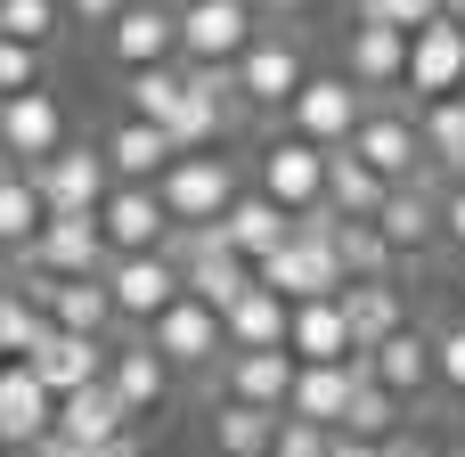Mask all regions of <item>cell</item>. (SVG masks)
<instances>
[{"label": "cell", "instance_id": "db71d44e", "mask_svg": "<svg viewBox=\"0 0 465 457\" xmlns=\"http://www.w3.org/2000/svg\"><path fill=\"white\" fill-rule=\"evenodd\" d=\"M0 457H8V450H0Z\"/></svg>", "mask_w": 465, "mask_h": 457}, {"label": "cell", "instance_id": "7402d4cb", "mask_svg": "<svg viewBox=\"0 0 465 457\" xmlns=\"http://www.w3.org/2000/svg\"><path fill=\"white\" fill-rule=\"evenodd\" d=\"M106 384H114V401L131 409V417H155L163 401H172V368H163V352L147 343V335H123L114 352H106Z\"/></svg>", "mask_w": 465, "mask_h": 457}, {"label": "cell", "instance_id": "f546056e", "mask_svg": "<svg viewBox=\"0 0 465 457\" xmlns=\"http://www.w3.org/2000/svg\"><path fill=\"white\" fill-rule=\"evenodd\" d=\"M106 352H114V343H82V335H49V343H41V352H33L25 368H33V376H41V384H49L57 401H65V392H82V384H98V376H106Z\"/></svg>", "mask_w": 465, "mask_h": 457}, {"label": "cell", "instance_id": "83f0119b", "mask_svg": "<svg viewBox=\"0 0 465 457\" xmlns=\"http://www.w3.org/2000/svg\"><path fill=\"white\" fill-rule=\"evenodd\" d=\"M49 327H57V335H82V343H123V319H114L106 278H74V286H57Z\"/></svg>", "mask_w": 465, "mask_h": 457}, {"label": "cell", "instance_id": "d4e9b609", "mask_svg": "<svg viewBox=\"0 0 465 457\" xmlns=\"http://www.w3.org/2000/svg\"><path fill=\"white\" fill-rule=\"evenodd\" d=\"M131 425H139V417L114 401V384H106V376L57 401V442H74V450H106V442H131Z\"/></svg>", "mask_w": 465, "mask_h": 457}, {"label": "cell", "instance_id": "e575fe53", "mask_svg": "<svg viewBox=\"0 0 465 457\" xmlns=\"http://www.w3.org/2000/svg\"><path fill=\"white\" fill-rule=\"evenodd\" d=\"M327 204H335L343 221H376V213L392 204V188H384V180L343 147V155H327Z\"/></svg>", "mask_w": 465, "mask_h": 457}, {"label": "cell", "instance_id": "f6af8a7d", "mask_svg": "<svg viewBox=\"0 0 465 457\" xmlns=\"http://www.w3.org/2000/svg\"><path fill=\"white\" fill-rule=\"evenodd\" d=\"M450 303H458V319H465V262H450Z\"/></svg>", "mask_w": 465, "mask_h": 457}, {"label": "cell", "instance_id": "8992f818", "mask_svg": "<svg viewBox=\"0 0 465 457\" xmlns=\"http://www.w3.org/2000/svg\"><path fill=\"white\" fill-rule=\"evenodd\" d=\"M302 90H311L302 41H294V33H262V41L245 49V65H237V106H245V114H286Z\"/></svg>", "mask_w": 465, "mask_h": 457}, {"label": "cell", "instance_id": "f35d334b", "mask_svg": "<svg viewBox=\"0 0 465 457\" xmlns=\"http://www.w3.org/2000/svg\"><path fill=\"white\" fill-rule=\"evenodd\" d=\"M450 16V0H351V25H392V33H425V25H441Z\"/></svg>", "mask_w": 465, "mask_h": 457}, {"label": "cell", "instance_id": "d6a6232c", "mask_svg": "<svg viewBox=\"0 0 465 457\" xmlns=\"http://www.w3.org/2000/svg\"><path fill=\"white\" fill-rule=\"evenodd\" d=\"M204 442H213V457H270L278 450V417L270 409H245V401H213Z\"/></svg>", "mask_w": 465, "mask_h": 457}, {"label": "cell", "instance_id": "3957f363", "mask_svg": "<svg viewBox=\"0 0 465 457\" xmlns=\"http://www.w3.org/2000/svg\"><path fill=\"white\" fill-rule=\"evenodd\" d=\"M155 196H163L172 229H221V221L237 213L245 180H237V164H229V155H180V164L155 180Z\"/></svg>", "mask_w": 465, "mask_h": 457}, {"label": "cell", "instance_id": "5b68a950", "mask_svg": "<svg viewBox=\"0 0 465 457\" xmlns=\"http://www.w3.org/2000/svg\"><path fill=\"white\" fill-rule=\"evenodd\" d=\"M368 106H376V98H368L351 74H311V90L286 106V131H294V139H311L319 155H343V147L360 139Z\"/></svg>", "mask_w": 465, "mask_h": 457}, {"label": "cell", "instance_id": "52a82bcc", "mask_svg": "<svg viewBox=\"0 0 465 457\" xmlns=\"http://www.w3.org/2000/svg\"><path fill=\"white\" fill-rule=\"evenodd\" d=\"M147 343L163 352L172 376H221V368H229V319L204 311V303H188V294L147 327Z\"/></svg>", "mask_w": 465, "mask_h": 457}, {"label": "cell", "instance_id": "ffe728a7", "mask_svg": "<svg viewBox=\"0 0 465 457\" xmlns=\"http://www.w3.org/2000/svg\"><path fill=\"white\" fill-rule=\"evenodd\" d=\"M392 262H425L441 245V180H417V188H392V204L376 213Z\"/></svg>", "mask_w": 465, "mask_h": 457}, {"label": "cell", "instance_id": "4fadbf2b", "mask_svg": "<svg viewBox=\"0 0 465 457\" xmlns=\"http://www.w3.org/2000/svg\"><path fill=\"white\" fill-rule=\"evenodd\" d=\"M253 278H262L270 294H286L294 311H302V303H335V294L351 286V278H343V262H335V245H319V237H302V229H294V245H286V253H270Z\"/></svg>", "mask_w": 465, "mask_h": 457}, {"label": "cell", "instance_id": "6da1fadb", "mask_svg": "<svg viewBox=\"0 0 465 457\" xmlns=\"http://www.w3.org/2000/svg\"><path fill=\"white\" fill-rule=\"evenodd\" d=\"M172 262H180V286H188V303H204V311H237L262 278H253V262H237V245H229V229H180L172 245H163Z\"/></svg>", "mask_w": 465, "mask_h": 457}, {"label": "cell", "instance_id": "5bb4252c", "mask_svg": "<svg viewBox=\"0 0 465 457\" xmlns=\"http://www.w3.org/2000/svg\"><path fill=\"white\" fill-rule=\"evenodd\" d=\"M98 237H106L114 262H131V253H163L180 229H172V213H163L155 188H114V196L98 204Z\"/></svg>", "mask_w": 465, "mask_h": 457}, {"label": "cell", "instance_id": "681fc988", "mask_svg": "<svg viewBox=\"0 0 465 457\" xmlns=\"http://www.w3.org/2000/svg\"><path fill=\"white\" fill-rule=\"evenodd\" d=\"M155 8H172V16H180V8H196V0H155Z\"/></svg>", "mask_w": 465, "mask_h": 457}, {"label": "cell", "instance_id": "bcb514c9", "mask_svg": "<svg viewBox=\"0 0 465 457\" xmlns=\"http://www.w3.org/2000/svg\"><path fill=\"white\" fill-rule=\"evenodd\" d=\"M262 16H294V8H311V0H253Z\"/></svg>", "mask_w": 465, "mask_h": 457}, {"label": "cell", "instance_id": "9c48e42d", "mask_svg": "<svg viewBox=\"0 0 465 457\" xmlns=\"http://www.w3.org/2000/svg\"><path fill=\"white\" fill-rule=\"evenodd\" d=\"M253 188L270 196V204H286L294 221L302 213H319L327 204V155L311 147V139H294V131H278L262 155H253Z\"/></svg>", "mask_w": 465, "mask_h": 457}, {"label": "cell", "instance_id": "7c38bea8", "mask_svg": "<svg viewBox=\"0 0 465 457\" xmlns=\"http://www.w3.org/2000/svg\"><path fill=\"white\" fill-rule=\"evenodd\" d=\"M98 155H106L114 188H155V180L180 164L172 131H163V123H139V114H114V123L98 131Z\"/></svg>", "mask_w": 465, "mask_h": 457}, {"label": "cell", "instance_id": "603a6c76", "mask_svg": "<svg viewBox=\"0 0 465 457\" xmlns=\"http://www.w3.org/2000/svg\"><path fill=\"white\" fill-rule=\"evenodd\" d=\"M294 376H302V360H294V352H229V368H221V401H245V409L286 417Z\"/></svg>", "mask_w": 465, "mask_h": 457}, {"label": "cell", "instance_id": "44dd1931", "mask_svg": "<svg viewBox=\"0 0 465 457\" xmlns=\"http://www.w3.org/2000/svg\"><path fill=\"white\" fill-rule=\"evenodd\" d=\"M368 376H376L401 409H417L425 392H441V368H433V327H401L384 352H368Z\"/></svg>", "mask_w": 465, "mask_h": 457}, {"label": "cell", "instance_id": "b9f144b4", "mask_svg": "<svg viewBox=\"0 0 465 457\" xmlns=\"http://www.w3.org/2000/svg\"><path fill=\"white\" fill-rule=\"evenodd\" d=\"M441 245L465 262V180H458V188H441Z\"/></svg>", "mask_w": 465, "mask_h": 457}, {"label": "cell", "instance_id": "484cf974", "mask_svg": "<svg viewBox=\"0 0 465 457\" xmlns=\"http://www.w3.org/2000/svg\"><path fill=\"white\" fill-rule=\"evenodd\" d=\"M221 229H229V245H237V262H253V270H262L270 253H286V245H294V213H286V204H270L262 188H245V196H237V213H229Z\"/></svg>", "mask_w": 465, "mask_h": 457}, {"label": "cell", "instance_id": "816d5d0a", "mask_svg": "<svg viewBox=\"0 0 465 457\" xmlns=\"http://www.w3.org/2000/svg\"><path fill=\"white\" fill-rule=\"evenodd\" d=\"M441 457H465V442H450V450H441Z\"/></svg>", "mask_w": 465, "mask_h": 457}, {"label": "cell", "instance_id": "4316f807", "mask_svg": "<svg viewBox=\"0 0 465 457\" xmlns=\"http://www.w3.org/2000/svg\"><path fill=\"white\" fill-rule=\"evenodd\" d=\"M286 352H294L302 368H343V360H360V343H351V319H343V294H335V303H302V311H294V335H286Z\"/></svg>", "mask_w": 465, "mask_h": 457}, {"label": "cell", "instance_id": "e0dca14e", "mask_svg": "<svg viewBox=\"0 0 465 457\" xmlns=\"http://www.w3.org/2000/svg\"><path fill=\"white\" fill-rule=\"evenodd\" d=\"M409 33H392V25H351L343 33V74L368 90V98H409Z\"/></svg>", "mask_w": 465, "mask_h": 457}, {"label": "cell", "instance_id": "8fae6325", "mask_svg": "<svg viewBox=\"0 0 465 457\" xmlns=\"http://www.w3.org/2000/svg\"><path fill=\"white\" fill-rule=\"evenodd\" d=\"M33 188H41V204H49V221H90L106 196H114V172H106V155L98 147H65V155H49L41 172H33Z\"/></svg>", "mask_w": 465, "mask_h": 457}, {"label": "cell", "instance_id": "74e56055", "mask_svg": "<svg viewBox=\"0 0 465 457\" xmlns=\"http://www.w3.org/2000/svg\"><path fill=\"white\" fill-rule=\"evenodd\" d=\"M65 25V0H0V41H25V49H49Z\"/></svg>", "mask_w": 465, "mask_h": 457}, {"label": "cell", "instance_id": "277c9868", "mask_svg": "<svg viewBox=\"0 0 465 457\" xmlns=\"http://www.w3.org/2000/svg\"><path fill=\"white\" fill-rule=\"evenodd\" d=\"M262 8L253 0H196L180 8V65H213V74H237L245 49L262 41Z\"/></svg>", "mask_w": 465, "mask_h": 457}, {"label": "cell", "instance_id": "d6986e66", "mask_svg": "<svg viewBox=\"0 0 465 457\" xmlns=\"http://www.w3.org/2000/svg\"><path fill=\"white\" fill-rule=\"evenodd\" d=\"M409 98H417V106L465 98V25L458 16H441V25L417 33V49H409Z\"/></svg>", "mask_w": 465, "mask_h": 457}, {"label": "cell", "instance_id": "7dc6e473", "mask_svg": "<svg viewBox=\"0 0 465 457\" xmlns=\"http://www.w3.org/2000/svg\"><path fill=\"white\" fill-rule=\"evenodd\" d=\"M335 457H384V450H368V442H343V433H335Z\"/></svg>", "mask_w": 465, "mask_h": 457}, {"label": "cell", "instance_id": "d590c367", "mask_svg": "<svg viewBox=\"0 0 465 457\" xmlns=\"http://www.w3.org/2000/svg\"><path fill=\"white\" fill-rule=\"evenodd\" d=\"M188 106V65H155V74H123V114H139V123H163L172 131V114Z\"/></svg>", "mask_w": 465, "mask_h": 457}, {"label": "cell", "instance_id": "ab89813d", "mask_svg": "<svg viewBox=\"0 0 465 457\" xmlns=\"http://www.w3.org/2000/svg\"><path fill=\"white\" fill-rule=\"evenodd\" d=\"M433 368H441V392L465 401V319H441L433 327Z\"/></svg>", "mask_w": 465, "mask_h": 457}, {"label": "cell", "instance_id": "c3c4849f", "mask_svg": "<svg viewBox=\"0 0 465 457\" xmlns=\"http://www.w3.org/2000/svg\"><path fill=\"white\" fill-rule=\"evenodd\" d=\"M16 270H25V262H16V253H0V294L16 286Z\"/></svg>", "mask_w": 465, "mask_h": 457}, {"label": "cell", "instance_id": "ac0fdd59", "mask_svg": "<svg viewBox=\"0 0 465 457\" xmlns=\"http://www.w3.org/2000/svg\"><path fill=\"white\" fill-rule=\"evenodd\" d=\"M106 237H98V213L90 221H49L41 229V245L25 253V270H41V278H57V286H74V278H106Z\"/></svg>", "mask_w": 465, "mask_h": 457}, {"label": "cell", "instance_id": "ba28073f", "mask_svg": "<svg viewBox=\"0 0 465 457\" xmlns=\"http://www.w3.org/2000/svg\"><path fill=\"white\" fill-rule=\"evenodd\" d=\"M65 147H74V123H65V98L57 90H25V98L0 106V164L8 172H41Z\"/></svg>", "mask_w": 465, "mask_h": 457}, {"label": "cell", "instance_id": "30bf717a", "mask_svg": "<svg viewBox=\"0 0 465 457\" xmlns=\"http://www.w3.org/2000/svg\"><path fill=\"white\" fill-rule=\"evenodd\" d=\"M106 294H114L123 335H147L188 286H180V262L172 253H131V262H106Z\"/></svg>", "mask_w": 465, "mask_h": 457}, {"label": "cell", "instance_id": "836d02e7", "mask_svg": "<svg viewBox=\"0 0 465 457\" xmlns=\"http://www.w3.org/2000/svg\"><path fill=\"white\" fill-rule=\"evenodd\" d=\"M417 131H425V164H433V180L458 188V180H465V98L417 106Z\"/></svg>", "mask_w": 465, "mask_h": 457}, {"label": "cell", "instance_id": "f907efd6", "mask_svg": "<svg viewBox=\"0 0 465 457\" xmlns=\"http://www.w3.org/2000/svg\"><path fill=\"white\" fill-rule=\"evenodd\" d=\"M450 16H458V25H465V0H450Z\"/></svg>", "mask_w": 465, "mask_h": 457}, {"label": "cell", "instance_id": "60d3db41", "mask_svg": "<svg viewBox=\"0 0 465 457\" xmlns=\"http://www.w3.org/2000/svg\"><path fill=\"white\" fill-rule=\"evenodd\" d=\"M270 457H335V433L327 425H302V417H278V450Z\"/></svg>", "mask_w": 465, "mask_h": 457}, {"label": "cell", "instance_id": "ee69618b", "mask_svg": "<svg viewBox=\"0 0 465 457\" xmlns=\"http://www.w3.org/2000/svg\"><path fill=\"white\" fill-rule=\"evenodd\" d=\"M384 457H441V442H425V433H417V425H409V433H401V442H384Z\"/></svg>", "mask_w": 465, "mask_h": 457}, {"label": "cell", "instance_id": "f1b7e54d", "mask_svg": "<svg viewBox=\"0 0 465 457\" xmlns=\"http://www.w3.org/2000/svg\"><path fill=\"white\" fill-rule=\"evenodd\" d=\"M343 319H351V343H360V360H368V352H384V343L409 327V303H401L392 278H384V286H343Z\"/></svg>", "mask_w": 465, "mask_h": 457}, {"label": "cell", "instance_id": "1f68e13d", "mask_svg": "<svg viewBox=\"0 0 465 457\" xmlns=\"http://www.w3.org/2000/svg\"><path fill=\"white\" fill-rule=\"evenodd\" d=\"M41 229H49V204H41V188H33V172H8L0 164V253H33L41 245Z\"/></svg>", "mask_w": 465, "mask_h": 457}, {"label": "cell", "instance_id": "8d00e7d4", "mask_svg": "<svg viewBox=\"0 0 465 457\" xmlns=\"http://www.w3.org/2000/svg\"><path fill=\"white\" fill-rule=\"evenodd\" d=\"M335 262H343L351 286H384L392 278V245H384L376 221H335Z\"/></svg>", "mask_w": 465, "mask_h": 457}, {"label": "cell", "instance_id": "4dcf8cb0", "mask_svg": "<svg viewBox=\"0 0 465 457\" xmlns=\"http://www.w3.org/2000/svg\"><path fill=\"white\" fill-rule=\"evenodd\" d=\"M286 335H294V303L270 294V286H253L229 311V352H286Z\"/></svg>", "mask_w": 465, "mask_h": 457}, {"label": "cell", "instance_id": "9a60e30c", "mask_svg": "<svg viewBox=\"0 0 465 457\" xmlns=\"http://www.w3.org/2000/svg\"><path fill=\"white\" fill-rule=\"evenodd\" d=\"M57 433V392L33 376V368H0V450L8 457H33L41 442Z\"/></svg>", "mask_w": 465, "mask_h": 457}, {"label": "cell", "instance_id": "7bdbcfd3", "mask_svg": "<svg viewBox=\"0 0 465 457\" xmlns=\"http://www.w3.org/2000/svg\"><path fill=\"white\" fill-rule=\"evenodd\" d=\"M123 8H131V0H65V16H74V25H114Z\"/></svg>", "mask_w": 465, "mask_h": 457}, {"label": "cell", "instance_id": "cb8c5ba5", "mask_svg": "<svg viewBox=\"0 0 465 457\" xmlns=\"http://www.w3.org/2000/svg\"><path fill=\"white\" fill-rule=\"evenodd\" d=\"M360 384H368V360H343V368H302V376H294V401H286V417L343 433V425H351V401H360Z\"/></svg>", "mask_w": 465, "mask_h": 457}, {"label": "cell", "instance_id": "2e32d148", "mask_svg": "<svg viewBox=\"0 0 465 457\" xmlns=\"http://www.w3.org/2000/svg\"><path fill=\"white\" fill-rule=\"evenodd\" d=\"M106 57H114L123 74H155V65H172V57H180V16L155 8V0H131V8L106 25Z\"/></svg>", "mask_w": 465, "mask_h": 457}, {"label": "cell", "instance_id": "7a4b0ae2", "mask_svg": "<svg viewBox=\"0 0 465 457\" xmlns=\"http://www.w3.org/2000/svg\"><path fill=\"white\" fill-rule=\"evenodd\" d=\"M351 155H360L384 188H417V180H433V164H425V131H417V106H409V98H376L368 123H360V139H351Z\"/></svg>", "mask_w": 465, "mask_h": 457}, {"label": "cell", "instance_id": "f5cc1de1", "mask_svg": "<svg viewBox=\"0 0 465 457\" xmlns=\"http://www.w3.org/2000/svg\"><path fill=\"white\" fill-rule=\"evenodd\" d=\"M0 368H8V352H0Z\"/></svg>", "mask_w": 465, "mask_h": 457}]
</instances>
